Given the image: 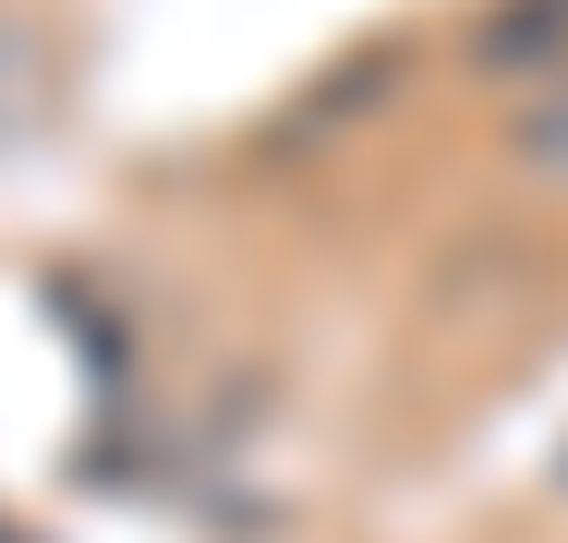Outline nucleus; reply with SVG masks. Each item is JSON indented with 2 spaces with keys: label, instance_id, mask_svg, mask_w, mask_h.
Masks as SVG:
<instances>
[{
  "label": "nucleus",
  "instance_id": "obj_1",
  "mask_svg": "<svg viewBox=\"0 0 568 543\" xmlns=\"http://www.w3.org/2000/svg\"><path fill=\"white\" fill-rule=\"evenodd\" d=\"M520 145H532V157H545V170L568 182V85H557L545 109H532V121H520Z\"/></svg>",
  "mask_w": 568,
  "mask_h": 543
},
{
  "label": "nucleus",
  "instance_id": "obj_2",
  "mask_svg": "<svg viewBox=\"0 0 568 543\" xmlns=\"http://www.w3.org/2000/svg\"><path fill=\"white\" fill-rule=\"evenodd\" d=\"M557 483H568V447H557Z\"/></svg>",
  "mask_w": 568,
  "mask_h": 543
}]
</instances>
